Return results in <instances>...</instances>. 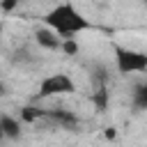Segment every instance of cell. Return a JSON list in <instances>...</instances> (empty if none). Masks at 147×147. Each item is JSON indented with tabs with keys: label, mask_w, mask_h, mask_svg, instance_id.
<instances>
[{
	"label": "cell",
	"mask_w": 147,
	"mask_h": 147,
	"mask_svg": "<svg viewBox=\"0 0 147 147\" xmlns=\"http://www.w3.org/2000/svg\"><path fill=\"white\" fill-rule=\"evenodd\" d=\"M44 23H46L51 30H55L57 34H64V37L76 34V32H83V30L90 28V21H87L74 5H69V2L55 5L51 11H46Z\"/></svg>",
	"instance_id": "obj_1"
},
{
	"label": "cell",
	"mask_w": 147,
	"mask_h": 147,
	"mask_svg": "<svg viewBox=\"0 0 147 147\" xmlns=\"http://www.w3.org/2000/svg\"><path fill=\"white\" fill-rule=\"evenodd\" d=\"M115 62L119 74H136V71H147V53L133 51V48H115Z\"/></svg>",
	"instance_id": "obj_2"
},
{
	"label": "cell",
	"mask_w": 147,
	"mask_h": 147,
	"mask_svg": "<svg viewBox=\"0 0 147 147\" xmlns=\"http://www.w3.org/2000/svg\"><path fill=\"white\" fill-rule=\"evenodd\" d=\"M69 92H74V80L67 74H53L39 83V96L41 99L53 96V94H69Z\"/></svg>",
	"instance_id": "obj_3"
},
{
	"label": "cell",
	"mask_w": 147,
	"mask_h": 147,
	"mask_svg": "<svg viewBox=\"0 0 147 147\" xmlns=\"http://www.w3.org/2000/svg\"><path fill=\"white\" fill-rule=\"evenodd\" d=\"M46 117H48V119H53L55 124L64 126V129H74V126H78V117H76L71 110L53 108V110H46Z\"/></svg>",
	"instance_id": "obj_4"
},
{
	"label": "cell",
	"mask_w": 147,
	"mask_h": 147,
	"mask_svg": "<svg viewBox=\"0 0 147 147\" xmlns=\"http://www.w3.org/2000/svg\"><path fill=\"white\" fill-rule=\"evenodd\" d=\"M34 39H37L39 46H44V48H48V51L62 48V41L57 39V32L51 30V28H41V30H37V32H34Z\"/></svg>",
	"instance_id": "obj_5"
},
{
	"label": "cell",
	"mask_w": 147,
	"mask_h": 147,
	"mask_svg": "<svg viewBox=\"0 0 147 147\" xmlns=\"http://www.w3.org/2000/svg\"><path fill=\"white\" fill-rule=\"evenodd\" d=\"M0 126H2V131H5V138H11V140L21 138V124H18L14 117L0 115Z\"/></svg>",
	"instance_id": "obj_6"
},
{
	"label": "cell",
	"mask_w": 147,
	"mask_h": 147,
	"mask_svg": "<svg viewBox=\"0 0 147 147\" xmlns=\"http://www.w3.org/2000/svg\"><path fill=\"white\" fill-rule=\"evenodd\" d=\"M133 106L138 110H147V83H140L133 87Z\"/></svg>",
	"instance_id": "obj_7"
},
{
	"label": "cell",
	"mask_w": 147,
	"mask_h": 147,
	"mask_svg": "<svg viewBox=\"0 0 147 147\" xmlns=\"http://www.w3.org/2000/svg\"><path fill=\"white\" fill-rule=\"evenodd\" d=\"M21 117H23L25 122H34V119H39V117H46V110L34 108V106H25V108L21 110Z\"/></svg>",
	"instance_id": "obj_8"
},
{
	"label": "cell",
	"mask_w": 147,
	"mask_h": 147,
	"mask_svg": "<svg viewBox=\"0 0 147 147\" xmlns=\"http://www.w3.org/2000/svg\"><path fill=\"white\" fill-rule=\"evenodd\" d=\"M92 103L96 106V110H99V113H103V110H106V106H108V92H106V87H101L99 92H94V94H92Z\"/></svg>",
	"instance_id": "obj_9"
},
{
	"label": "cell",
	"mask_w": 147,
	"mask_h": 147,
	"mask_svg": "<svg viewBox=\"0 0 147 147\" xmlns=\"http://www.w3.org/2000/svg\"><path fill=\"white\" fill-rule=\"evenodd\" d=\"M62 51H64L67 55H76V53L80 51V46H78V44L69 37V39H64V41H62Z\"/></svg>",
	"instance_id": "obj_10"
},
{
	"label": "cell",
	"mask_w": 147,
	"mask_h": 147,
	"mask_svg": "<svg viewBox=\"0 0 147 147\" xmlns=\"http://www.w3.org/2000/svg\"><path fill=\"white\" fill-rule=\"evenodd\" d=\"M16 2H18V0H2L0 5H2V9H7V11H11V9L16 7Z\"/></svg>",
	"instance_id": "obj_11"
},
{
	"label": "cell",
	"mask_w": 147,
	"mask_h": 147,
	"mask_svg": "<svg viewBox=\"0 0 147 147\" xmlns=\"http://www.w3.org/2000/svg\"><path fill=\"white\" fill-rule=\"evenodd\" d=\"M103 136H106L108 140H113V138H115V129H106V133H103Z\"/></svg>",
	"instance_id": "obj_12"
},
{
	"label": "cell",
	"mask_w": 147,
	"mask_h": 147,
	"mask_svg": "<svg viewBox=\"0 0 147 147\" xmlns=\"http://www.w3.org/2000/svg\"><path fill=\"white\" fill-rule=\"evenodd\" d=\"M0 96H5V83L0 80Z\"/></svg>",
	"instance_id": "obj_13"
},
{
	"label": "cell",
	"mask_w": 147,
	"mask_h": 147,
	"mask_svg": "<svg viewBox=\"0 0 147 147\" xmlns=\"http://www.w3.org/2000/svg\"><path fill=\"white\" fill-rule=\"evenodd\" d=\"M2 138H5V131H2V126H0V140H2Z\"/></svg>",
	"instance_id": "obj_14"
},
{
	"label": "cell",
	"mask_w": 147,
	"mask_h": 147,
	"mask_svg": "<svg viewBox=\"0 0 147 147\" xmlns=\"http://www.w3.org/2000/svg\"><path fill=\"white\" fill-rule=\"evenodd\" d=\"M0 32H2V25H0Z\"/></svg>",
	"instance_id": "obj_15"
}]
</instances>
